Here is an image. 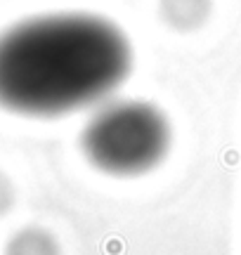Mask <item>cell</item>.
<instances>
[{
  "mask_svg": "<svg viewBox=\"0 0 241 255\" xmlns=\"http://www.w3.org/2000/svg\"><path fill=\"white\" fill-rule=\"evenodd\" d=\"M130 71V45L114 21L66 12L0 33V107L62 116L107 97Z\"/></svg>",
  "mask_w": 241,
  "mask_h": 255,
  "instance_id": "cell-1",
  "label": "cell"
},
{
  "mask_svg": "<svg viewBox=\"0 0 241 255\" xmlns=\"http://www.w3.org/2000/svg\"><path fill=\"white\" fill-rule=\"evenodd\" d=\"M88 161L109 175H139L166 156V116L147 102H116L97 111L83 130Z\"/></svg>",
  "mask_w": 241,
  "mask_h": 255,
  "instance_id": "cell-2",
  "label": "cell"
},
{
  "mask_svg": "<svg viewBox=\"0 0 241 255\" xmlns=\"http://www.w3.org/2000/svg\"><path fill=\"white\" fill-rule=\"evenodd\" d=\"M7 255H57L52 239L38 229H26L9 241Z\"/></svg>",
  "mask_w": 241,
  "mask_h": 255,
  "instance_id": "cell-3",
  "label": "cell"
}]
</instances>
